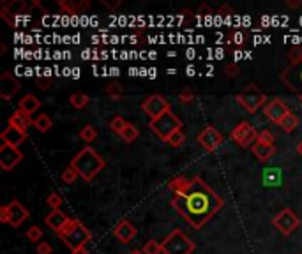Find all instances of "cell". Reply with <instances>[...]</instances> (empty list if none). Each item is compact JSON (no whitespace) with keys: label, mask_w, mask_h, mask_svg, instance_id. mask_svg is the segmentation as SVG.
<instances>
[{"label":"cell","mask_w":302,"mask_h":254,"mask_svg":"<svg viewBox=\"0 0 302 254\" xmlns=\"http://www.w3.org/2000/svg\"><path fill=\"white\" fill-rule=\"evenodd\" d=\"M172 207L193 229L203 228L223 207V200L198 177L191 179L189 189L184 194H173Z\"/></svg>","instance_id":"cell-1"},{"label":"cell","mask_w":302,"mask_h":254,"mask_svg":"<svg viewBox=\"0 0 302 254\" xmlns=\"http://www.w3.org/2000/svg\"><path fill=\"white\" fill-rule=\"evenodd\" d=\"M71 166L78 172V175L83 180L90 182L96 179V175L105 168V159L101 157L92 147H85L74 155V159L71 161Z\"/></svg>","instance_id":"cell-2"},{"label":"cell","mask_w":302,"mask_h":254,"mask_svg":"<svg viewBox=\"0 0 302 254\" xmlns=\"http://www.w3.org/2000/svg\"><path fill=\"white\" fill-rule=\"evenodd\" d=\"M58 236L64 240V243L69 249L74 250L78 249V247L87 245V242L92 238V233L83 226L82 221H78V219H69L67 224L64 226V229L58 233Z\"/></svg>","instance_id":"cell-3"},{"label":"cell","mask_w":302,"mask_h":254,"mask_svg":"<svg viewBox=\"0 0 302 254\" xmlns=\"http://www.w3.org/2000/svg\"><path fill=\"white\" fill-rule=\"evenodd\" d=\"M163 254H191L194 250L193 240L180 229H173L161 243Z\"/></svg>","instance_id":"cell-4"},{"label":"cell","mask_w":302,"mask_h":254,"mask_svg":"<svg viewBox=\"0 0 302 254\" xmlns=\"http://www.w3.org/2000/svg\"><path fill=\"white\" fill-rule=\"evenodd\" d=\"M148 127L152 129V133H156V136H159L163 141H168L173 133L180 131L182 122H180L172 111H166L163 117L156 118V120H150Z\"/></svg>","instance_id":"cell-5"},{"label":"cell","mask_w":302,"mask_h":254,"mask_svg":"<svg viewBox=\"0 0 302 254\" xmlns=\"http://www.w3.org/2000/svg\"><path fill=\"white\" fill-rule=\"evenodd\" d=\"M237 103L244 108L248 113H255L262 106L267 104V96L255 85H249L242 94L237 96Z\"/></svg>","instance_id":"cell-6"},{"label":"cell","mask_w":302,"mask_h":254,"mask_svg":"<svg viewBox=\"0 0 302 254\" xmlns=\"http://www.w3.org/2000/svg\"><path fill=\"white\" fill-rule=\"evenodd\" d=\"M232 140H234L239 147L248 148V147H253V145L258 141V133H256V129L248 120H244L234 127V131H232Z\"/></svg>","instance_id":"cell-7"},{"label":"cell","mask_w":302,"mask_h":254,"mask_svg":"<svg viewBox=\"0 0 302 254\" xmlns=\"http://www.w3.org/2000/svg\"><path fill=\"white\" fill-rule=\"evenodd\" d=\"M272 224L276 226V229L283 235H291L295 229L300 226V219L297 217L291 208H283L276 217L272 219Z\"/></svg>","instance_id":"cell-8"},{"label":"cell","mask_w":302,"mask_h":254,"mask_svg":"<svg viewBox=\"0 0 302 254\" xmlns=\"http://www.w3.org/2000/svg\"><path fill=\"white\" fill-rule=\"evenodd\" d=\"M141 110L150 117V120H156V118L163 117L166 111H172L170 110V103L163 96H159V94L148 96L147 99L143 101V104H141Z\"/></svg>","instance_id":"cell-9"},{"label":"cell","mask_w":302,"mask_h":254,"mask_svg":"<svg viewBox=\"0 0 302 254\" xmlns=\"http://www.w3.org/2000/svg\"><path fill=\"white\" fill-rule=\"evenodd\" d=\"M22 159L23 154L20 152V148L2 143V147H0V168L4 172H11L16 164L22 162Z\"/></svg>","instance_id":"cell-10"},{"label":"cell","mask_w":302,"mask_h":254,"mask_svg":"<svg viewBox=\"0 0 302 254\" xmlns=\"http://www.w3.org/2000/svg\"><path fill=\"white\" fill-rule=\"evenodd\" d=\"M198 141H200V145L205 148V150L214 152L221 147V143H223V136H221V133L216 129V127L207 125L205 129L198 134Z\"/></svg>","instance_id":"cell-11"},{"label":"cell","mask_w":302,"mask_h":254,"mask_svg":"<svg viewBox=\"0 0 302 254\" xmlns=\"http://www.w3.org/2000/svg\"><path fill=\"white\" fill-rule=\"evenodd\" d=\"M288 113H290V110H288V106L281 99H272L270 103H267L265 106H263V115H265V118H269L274 124H279Z\"/></svg>","instance_id":"cell-12"},{"label":"cell","mask_w":302,"mask_h":254,"mask_svg":"<svg viewBox=\"0 0 302 254\" xmlns=\"http://www.w3.org/2000/svg\"><path fill=\"white\" fill-rule=\"evenodd\" d=\"M20 90V83L11 72H4L0 76V97L9 101Z\"/></svg>","instance_id":"cell-13"},{"label":"cell","mask_w":302,"mask_h":254,"mask_svg":"<svg viewBox=\"0 0 302 254\" xmlns=\"http://www.w3.org/2000/svg\"><path fill=\"white\" fill-rule=\"evenodd\" d=\"M8 207H9V224L15 226V228H18L23 221H27V219L30 217L29 210H27L20 201H16V200L11 201Z\"/></svg>","instance_id":"cell-14"},{"label":"cell","mask_w":302,"mask_h":254,"mask_svg":"<svg viewBox=\"0 0 302 254\" xmlns=\"http://www.w3.org/2000/svg\"><path fill=\"white\" fill-rule=\"evenodd\" d=\"M113 235L117 236V240H119L120 243H129L131 240L136 236V228H134L127 219H122V221L115 226V229H113Z\"/></svg>","instance_id":"cell-15"},{"label":"cell","mask_w":302,"mask_h":254,"mask_svg":"<svg viewBox=\"0 0 302 254\" xmlns=\"http://www.w3.org/2000/svg\"><path fill=\"white\" fill-rule=\"evenodd\" d=\"M281 79L290 87L291 90L302 89V67L297 65H290L286 71L281 72Z\"/></svg>","instance_id":"cell-16"},{"label":"cell","mask_w":302,"mask_h":254,"mask_svg":"<svg viewBox=\"0 0 302 254\" xmlns=\"http://www.w3.org/2000/svg\"><path fill=\"white\" fill-rule=\"evenodd\" d=\"M27 138V133H23V131L16 129V127H6L4 131H2V134H0V140H2V143L6 145H11V147H16L18 148L20 145L25 141Z\"/></svg>","instance_id":"cell-17"},{"label":"cell","mask_w":302,"mask_h":254,"mask_svg":"<svg viewBox=\"0 0 302 254\" xmlns=\"http://www.w3.org/2000/svg\"><path fill=\"white\" fill-rule=\"evenodd\" d=\"M9 125L23 131V133H27V131H29V125H34V120L30 118V115H27V113H23L22 110H18L9 117Z\"/></svg>","instance_id":"cell-18"},{"label":"cell","mask_w":302,"mask_h":254,"mask_svg":"<svg viewBox=\"0 0 302 254\" xmlns=\"http://www.w3.org/2000/svg\"><path fill=\"white\" fill-rule=\"evenodd\" d=\"M69 217L60 210H51L50 214L46 215V224L53 229L55 233H60L64 229V226L67 224Z\"/></svg>","instance_id":"cell-19"},{"label":"cell","mask_w":302,"mask_h":254,"mask_svg":"<svg viewBox=\"0 0 302 254\" xmlns=\"http://www.w3.org/2000/svg\"><path fill=\"white\" fill-rule=\"evenodd\" d=\"M251 150H253V155H255L258 161H269V159L276 154V147H274V145L260 143V141H256V143L253 145Z\"/></svg>","instance_id":"cell-20"},{"label":"cell","mask_w":302,"mask_h":254,"mask_svg":"<svg viewBox=\"0 0 302 254\" xmlns=\"http://www.w3.org/2000/svg\"><path fill=\"white\" fill-rule=\"evenodd\" d=\"M41 106L39 99H37L36 96H32V94H27V96H23L22 99H20V104H18V110H22L23 113L27 115H32L34 111H37Z\"/></svg>","instance_id":"cell-21"},{"label":"cell","mask_w":302,"mask_h":254,"mask_svg":"<svg viewBox=\"0 0 302 254\" xmlns=\"http://www.w3.org/2000/svg\"><path fill=\"white\" fill-rule=\"evenodd\" d=\"M191 186V180L186 179V177H175V179L170 180L168 187L173 191V194H184Z\"/></svg>","instance_id":"cell-22"},{"label":"cell","mask_w":302,"mask_h":254,"mask_svg":"<svg viewBox=\"0 0 302 254\" xmlns=\"http://www.w3.org/2000/svg\"><path fill=\"white\" fill-rule=\"evenodd\" d=\"M297 125H298V118L293 111H290V113L279 122V127L284 131V133H293V131L297 129Z\"/></svg>","instance_id":"cell-23"},{"label":"cell","mask_w":302,"mask_h":254,"mask_svg":"<svg viewBox=\"0 0 302 254\" xmlns=\"http://www.w3.org/2000/svg\"><path fill=\"white\" fill-rule=\"evenodd\" d=\"M23 9H27V2H23V0H13V2H8V4L4 6L2 11L8 13V15L20 16L23 13Z\"/></svg>","instance_id":"cell-24"},{"label":"cell","mask_w":302,"mask_h":254,"mask_svg":"<svg viewBox=\"0 0 302 254\" xmlns=\"http://www.w3.org/2000/svg\"><path fill=\"white\" fill-rule=\"evenodd\" d=\"M62 9H64V11H67L69 15H78L80 11H83V9H87L90 6V2L89 0H85V2H80V4H74V2H64V0H62L60 4Z\"/></svg>","instance_id":"cell-25"},{"label":"cell","mask_w":302,"mask_h":254,"mask_svg":"<svg viewBox=\"0 0 302 254\" xmlns=\"http://www.w3.org/2000/svg\"><path fill=\"white\" fill-rule=\"evenodd\" d=\"M89 103H90L89 96H87V94H83V92H76V94H72V96L69 97V104H71L72 108H76V110H82V108H85Z\"/></svg>","instance_id":"cell-26"},{"label":"cell","mask_w":302,"mask_h":254,"mask_svg":"<svg viewBox=\"0 0 302 254\" xmlns=\"http://www.w3.org/2000/svg\"><path fill=\"white\" fill-rule=\"evenodd\" d=\"M138 134H140V133H138V127H136V125H133V124H127L126 127H124V131H122V133L119 134V136L122 138L124 141H127V143H133V141L138 138Z\"/></svg>","instance_id":"cell-27"},{"label":"cell","mask_w":302,"mask_h":254,"mask_svg":"<svg viewBox=\"0 0 302 254\" xmlns=\"http://www.w3.org/2000/svg\"><path fill=\"white\" fill-rule=\"evenodd\" d=\"M34 127H36L39 133H48L51 127V118L48 115H39V117L34 120Z\"/></svg>","instance_id":"cell-28"},{"label":"cell","mask_w":302,"mask_h":254,"mask_svg":"<svg viewBox=\"0 0 302 254\" xmlns=\"http://www.w3.org/2000/svg\"><path fill=\"white\" fill-rule=\"evenodd\" d=\"M96 136H97V131H96V127L94 125H85L82 131H80V138H82L85 143H90V141H94L96 140Z\"/></svg>","instance_id":"cell-29"},{"label":"cell","mask_w":302,"mask_h":254,"mask_svg":"<svg viewBox=\"0 0 302 254\" xmlns=\"http://www.w3.org/2000/svg\"><path fill=\"white\" fill-rule=\"evenodd\" d=\"M25 235H27V238H29L30 242L41 243V240H43V229H41L39 226H30L29 231H27Z\"/></svg>","instance_id":"cell-30"},{"label":"cell","mask_w":302,"mask_h":254,"mask_svg":"<svg viewBox=\"0 0 302 254\" xmlns=\"http://www.w3.org/2000/svg\"><path fill=\"white\" fill-rule=\"evenodd\" d=\"M106 94H108L113 101H119L120 97H122V94H124L122 85H120V83H112V85L106 87Z\"/></svg>","instance_id":"cell-31"},{"label":"cell","mask_w":302,"mask_h":254,"mask_svg":"<svg viewBox=\"0 0 302 254\" xmlns=\"http://www.w3.org/2000/svg\"><path fill=\"white\" fill-rule=\"evenodd\" d=\"M184 141H186V134H184L182 129H180V131H177V133H173L166 143H170L173 148H179V147H182V145H184Z\"/></svg>","instance_id":"cell-32"},{"label":"cell","mask_w":302,"mask_h":254,"mask_svg":"<svg viewBox=\"0 0 302 254\" xmlns=\"http://www.w3.org/2000/svg\"><path fill=\"white\" fill-rule=\"evenodd\" d=\"M126 125H127V122L124 120L122 117H115V118H112V120H110V129H112L113 133H117V134L122 133Z\"/></svg>","instance_id":"cell-33"},{"label":"cell","mask_w":302,"mask_h":254,"mask_svg":"<svg viewBox=\"0 0 302 254\" xmlns=\"http://www.w3.org/2000/svg\"><path fill=\"white\" fill-rule=\"evenodd\" d=\"M78 177H80L78 172H76V170L69 164V168H65L64 173H62V182H64V184H74V180L78 179Z\"/></svg>","instance_id":"cell-34"},{"label":"cell","mask_w":302,"mask_h":254,"mask_svg":"<svg viewBox=\"0 0 302 254\" xmlns=\"http://www.w3.org/2000/svg\"><path fill=\"white\" fill-rule=\"evenodd\" d=\"M143 252L145 254H163V249H161V243H158L156 240H148L143 247Z\"/></svg>","instance_id":"cell-35"},{"label":"cell","mask_w":302,"mask_h":254,"mask_svg":"<svg viewBox=\"0 0 302 254\" xmlns=\"http://www.w3.org/2000/svg\"><path fill=\"white\" fill-rule=\"evenodd\" d=\"M288 57H290V65L302 64V48H291Z\"/></svg>","instance_id":"cell-36"},{"label":"cell","mask_w":302,"mask_h":254,"mask_svg":"<svg viewBox=\"0 0 302 254\" xmlns=\"http://www.w3.org/2000/svg\"><path fill=\"white\" fill-rule=\"evenodd\" d=\"M48 205H50L51 210H60V205H62V198H60V194L51 193L50 196H48Z\"/></svg>","instance_id":"cell-37"},{"label":"cell","mask_w":302,"mask_h":254,"mask_svg":"<svg viewBox=\"0 0 302 254\" xmlns=\"http://www.w3.org/2000/svg\"><path fill=\"white\" fill-rule=\"evenodd\" d=\"M258 141L260 143H267V145H274V134L270 133L269 129H263L258 133Z\"/></svg>","instance_id":"cell-38"},{"label":"cell","mask_w":302,"mask_h":254,"mask_svg":"<svg viewBox=\"0 0 302 254\" xmlns=\"http://www.w3.org/2000/svg\"><path fill=\"white\" fill-rule=\"evenodd\" d=\"M179 99H180V103H182V104H189V103H193L194 94H193V92H189V90H186V92L180 94Z\"/></svg>","instance_id":"cell-39"},{"label":"cell","mask_w":302,"mask_h":254,"mask_svg":"<svg viewBox=\"0 0 302 254\" xmlns=\"http://www.w3.org/2000/svg\"><path fill=\"white\" fill-rule=\"evenodd\" d=\"M37 254H51V245L48 242L37 243Z\"/></svg>","instance_id":"cell-40"},{"label":"cell","mask_w":302,"mask_h":254,"mask_svg":"<svg viewBox=\"0 0 302 254\" xmlns=\"http://www.w3.org/2000/svg\"><path fill=\"white\" fill-rule=\"evenodd\" d=\"M0 221L8 222V224H9V207H8V205L0 207Z\"/></svg>","instance_id":"cell-41"},{"label":"cell","mask_w":302,"mask_h":254,"mask_svg":"<svg viewBox=\"0 0 302 254\" xmlns=\"http://www.w3.org/2000/svg\"><path fill=\"white\" fill-rule=\"evenodd\" d=\"M224 74L230 76V78H234V76H237V74H239V67H237V64H230V65H228V67L224 69Z\"/></svg>","instance_id":"cell-42"},{"label":"cell","mask_w":302,"mask_h":254,"mask_svg":"<svg viewBox=\"0 0 302 254\" xmlns=\"http://www.w3.org/2000/svg\"><path fill=\"white\" fill-rule=\"evenodd\" d=\"M50 78H46V76H44V78H39L37 79V87H39L41 90H48L50 89Z\"/></svg>","instance_id":"cell-43"},{"label":"cell","mask_w":302,"mask_h":254,"mask_svg":"<svg viewBox=\"0 0 302 254\" xmlns=\"http://www.w3.org/2000/svg\"><path fill=\"white\" fill-rule=\"evenodd\" d=\"M234 43L235 44H242V43H244V34H242V32H235L234 34Z\"/></svg>","instance_id":"cell-44"},{"label":"cell","mask_w":302,"mask_h":254,"mask_svg":"<svg viewBox=\"0 0 302 254\" xmlns=\"http://www.w3.org/2000/svg\"><path fill=\"white\" fill-rule=\"evenodd\" d=\"M105 4H106V6H110V8L115 9V8H119V6L122 4V2H120V0H115V2H110V0H105Z\"/></svg>","instance_id":"cell-45"},{"label":"cell","mask_w":302,"mask_h":254,"mask_svg":"<svg viewBox=\"0 0 302 254\" xmlns=\"http://www.w3.org/2000/svg\"><path fill=\"white\" fill-rule=\"evenodd\" d=\"M72 254H89V250H87V247L83 245V247H78V249L72 250Z\"/></svg>","instance_id":"cell-46"},{"label":"cell","mask_w":302,"mask_h":254,"mask_svg":"<svg viewBox=\"0 0 302 254\" xmlns=\"http://www.w3.org/2000/svg\"><path fill=\"white\" fill-rule=\"evenodd\" d=\"M186 72H187V76H194V67H193V65H189Z\"/></svg>","instance_id":"cell-47"},{"label":"cell","mask_w":302,"mask_h":254,"mask_svg":"<svg viewBox=\"0 0 302 254\" xmlns=\"http://www.w3.org/2000/svg\"><path fill=\"white\" fill-rule=\"evenodd\" d=\"M80 69H72V76H74V78H78V76H80Z\"/></svg>","instance_id":"cell-48"},{"label":"cell","mask_w":302,"mask_h":254,"mask_svg":"<svg viewBox=\"0 0 302 254\" xmlns=\"http://www.w3.org/2000/svg\"><path fill=\"white\" fill-rule=\"evenodd\" d=\"M129 254H145L143 250H138V249H134V250H131Z\"/></svg>","instance_id":"cell-49"},{"label":"cell","mask_w":302,"mask_h":254,"mask_svg":"<svg viewBox=\"0 0 302 254\" xmlns=\"http://www.w3.org/2000/svg\"><path fill=\"white\" fill-rule=\"evenodd\" d=\"M297 152H298V154L302 155V141H300V143H298V147H297Z\"/></svg>","instance_id":"cell-50"},{"label":"cell","mask_w":302,"mask_h":254,"mask_svg":"<svg viewBox=\"0 0 302 254\" xmlns=\"http://www.w3.org/2000/svg\"><path fill=\"white\" fill-rule=\"evenodd\" d=\"M300 101H302V96H300Z\"/></svg>","instance_id":"cell-51"}]
</instances>
